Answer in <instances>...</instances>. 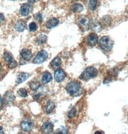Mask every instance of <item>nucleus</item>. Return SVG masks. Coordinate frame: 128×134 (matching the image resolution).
I'll return each mask as SVG.
<instances>
[{
  "instance_id": "nucleus-1",
  "label": "nucleus",
  "mask_w": 128,
  "mask_h": 134,
  "mask_svg": "<svg viewBox=\"0 0 128 134\" xmlns=\"http://www.w3.org/2000/svg\"><path fill=\"white\" fill-rule=\"evenodd\" d=\"M67 93L71 96H77L82 93V88L80 84L76 81H72L68 83L66 88Z\"/></svg>"
},
{
  "instance_id": "nucleus-20",
  "label": "nucleus",
  "mask_w": 128,
  "mask_h": 134,
  "mask_svg": "<svg viewBox=\"0 0 128 134\" xmlns=\"http://www.w3.org/2000/svg\"><path fill=\"white\" fill-rule=\"evenodd\" d=\"M29 86L31 89L35 91L40 88L41 86V84L38 80L34 79L29 82Z\"/></svg>"
},
{
  "instance_id": "nucleus-7",
  "label": "nucleus",
  "mask_w": 128,
  "mask_h": 134,
  "mask_svg": "<svg viewBox=\"0 0 128 134\" xmlns=\"http://www.w3.org/2000/svg\"><path fill=\"white\" fill-rule=\"evenodd\" d=\"M78 22L79 25L83 31L88 30L90 26V19L86 16H82L79 19Z\"/></svg>"
},
{
  "instance_id": "nucleus-17",
  "label": "nucleus",
  "mask_w": 128,
  "mask_h": 134,
  "mask_svg": "<svg viewBox=\"0 0 128 134\" xmlns=\"http://www.w3.org/2000/svg\"><path fill=\"white\" fill-rule=\"evenodd\" d=\"M61 64V60L60 58L59 57L54 58L50 64V67L52 69L55 70L60 66Z\"/></svg>"
},
{
  "instance_id": "nucleus-36",
  "label": "nucleus",
  "mask_w": 128,
  "mask_h": 134,
  "mask_svg": "<svg viewBox=\"0 0 128 134\" xmlns=\"http://www.w3.org/2000/svg\"><path fill=\"white\" fill-rule=\"evenodd\" d=\"M1 69H2V66H1V65L0 64V71L1 70Z\"/></svg>"
},
{
  "instance_id": "nucleus-31",
  "label": "nucleus",
  "mask_w": 128,
  "mask_h": 134,
  "mask_svg": "<svg viewBox=\"0 0 128 134\" xmlns=\"http://www.w3.org/2000/svg\"><path fill=\"white\" fill-rule=\"evenodd\" d=\"M4 19V16H3V14H0V23H2Z\"/></svg>"
},
{
  "instance_id": "nucleus-18",
  "label": "nucleus",
  "mask_w": 128,
  "mask_h": 134,
  "mask_svg": "<svg viewBox=\"0 0 128 134\" xmlns=\"http://www.w3.org/2000/svg\"><path fill=\"white\" fill-rule=\"evenodd\" d=\"M90 26L93 30L97 32H101L102 30V26L96 20H93V21L90 23Z\"/></svg>"
},
{
  "instance_id": "nucleus-33",
  "label": "nucleus",
  "mask_w": 128,
  "mask_h": 134,
  "mask_svg": "<svg viewBox=\"0 0 128 134\" xmlns=\"http://www.w3.org/2000/svg\"><path fill=\"white\" fill-rule=\"evenodd\" d=\"M2 97H1V96L0 95V109L1 108L2 106Z\"/></svg>"
},
{
  "instance_id": "nucleus-34",
  "label": "nucleus",
  "mask_w": 128,
  "mask_h": 134,
  "mask_svg": "<svg viewBox=\"0 0 128 134\" xmlns=\"http://www.w3.org/2000/svg\"><path fill=\"white\" fill-rule=\"evenodd\" d=\"M29 2H30V3H34V2H35L37 0H29Z\"/></svg>"
},
{
  "instance_id": "nucleus-24",
  "label": "nucleus",
  "mask_w": 128,
  "mask_h": 134,
  "mask_svg": "<svg viewBox=\"0 0 128 134\" xmlns=\"http://www.w3.org/2000/svg\"><path fill=\"white\" fill-rule=\"evenodd\" d=\"M112 21L111 18L109 16H104L102 19L103 24L105 25L108 26L111 24Z\"/></svg>"
},
{
  "instance_id": "nucleus-3",
  "label": "nucleus",
  "mask_w": 128,
  "mask_h": 134,
  "mask_svg": "<svg viewBox=\"0 0 128 134\" xmlns=\"http://www.w3.org/2000/svg\"><path fill=\"white\" fill-rule=\"evenodd\" d=\"M100 45L104 51H109L112 49L113 42L108 36H104L100 39Z\"/></svg>"
},
{
  "instance_id": "nucleus-12",
  "label": "nucleus",
  "mask_w": 128,
  "mask_h": 134,
  "mask_svg": "<svg viewBox=\"0 0 128 134\" xmlns=\"http://www.w3.org/2000/svg\"><path fill=\"white\" fill-rule=\"evenodd\" d=\"M27 27L26 23L23 20H18L16 21L15 25V29L17 32H23Z\"/></svg>"
},
{
  "instance_id": "nucleus-9",
  "label": "nucleus",
  "mask_w": 128,
  "mask_h": 134,
  "mask_svg": "<svg viewBox=\"0 0 128 134\" xmlns=\"http://www.w3.org/2000/svg\"><path fill=\"white\" fill-rule=\"evenodd\" d=\"M54 125L51 122H46L42 125L41 131L43 134H51L54 131Z\"/></svg>"
},
{
  "instance_id": "nucleus-22",
  "label": "nucleus",
  "mask_w": 128,
  "mask_h": 134,
  "mask_svg": "<svg viewBox=\"0 0 128 134\" xmlns=\"http://www.w3.org/2000/svg\"><path fill=\"white\" fill-rule=\"evenodd\" d=\"M55 107V102L52 101H49L47 103L46 107V112L48 114L51 113L54 110Z\"/></svg>"
},
{
  "instance_id": "nucleus-35",
  "label": "nucleus",
  "mask_w": 128,
  "mask_h": 134,
  "mask_svg": "<svg viewBox=\"0 0 128 134\" xmlns=\"http://www.w3.org/2000/svg\"><path fill=\"white\" fill-rule=\"evenodd\" d=\"M97 133H99V134H102L101 132H99V131H96V132L95 133V134H97Z\"/></svg>"
},
{
  "instance_id": "nucleus-27",
  "label": "nucleus",
  "mask_w": 128,
  "mask_h": 134,
  "mask_svg": "<svg viewBox=\"0 0 128 134\" xmlns=\"http://www.w3.org/2000/svg\"><path fill=\"white\" fill-rule=\"evenodd\" d=\"M17 94L22 97H26L28 96L27 91L24 88H20L17 91Z\"/></svg>"
},
{
  "instance_id": "nucleus-13",
  "label": "nucleus",
  "mask_w": 128,
  "mask_h": 134,
  "mask_svg": "<svg viewBox=\"0 0 128 134\" xmlns=\"http://www.w3.org/2000/svg\"><path fill=\"white\" fill-rule=\"evenodd\" d=\"M34 127L33 123L30 121H23L21 124V128L23 131L30 132Z\"/></svg>"
},
{
  "instance_id": "nucleus-10",
  "label": "nucleus",
  "mask_w": 128,
  "mask_h": 134,
  "mask_svg": "<svg viewBox=\"0 0 128 134\" xmlns=\"http://www.w3.org/2000/svg\"><path fill=\"white\" fill-rule=\"evenodd\" d=\"M66 77V73L61 69H58L55 71L54 77L56 82H61L64 80Z\"/></svg>"
},
{
  "instance_id": "nucleus-25",
  "label": "nucleus",
  "mask_w": 128,
  "mask_h": 134,
  "mask_svg": "<svg viewBox=\"0 0 128 134\" xmlns=\"http://www.w3.org/2000/svg\"><path fill=\"white\" fill-rule=\"evenodd\" d=\"M44 93H42V91H38V90H37L35 91V92L32 94V97L36 100H38L43 95Z\"/></svg>"
},
{
  "instance_id": "nucleus-23",
  "label": "nucleus",
  "mask_w": 128,
  "mask_h": 134,
  "mask_svg": "<svg viewBox=\"0 0 128 134\" xmlns=\"http://www.w3.org/2000/svg\"><path fill=\"white\" fill-rule=\"evenodd\" d=\"M47 40L46 35H40L37 38V43L39 45H42L45 43Z\"/></svg>"
},
{
  "instance_id": "nucleus-5",
  "label": "nucleus",
  "mask_w": 128,
  "mask_h": 134,
  "mask_svg": "<svg viewBox=\"0 0 128 134\" xmlns=\"http://www.w3.org/2000/svg\"><path fill=\"white\" fill-rule=\"evenodd\" d=\"M3 57L10 69H13L16 67L17 65V62L14 60L13 56L10 53L8 52H5L3 54Z\"/></svg>"
},
{
  "instance_id": "nucleus-2",
  "label": "nucleus",
  "mask_w": 128,
  "mask_h": 134,
  "mask_svg": "<svg viewBox=\"0 0 128 134\" xmlns=\"http://www.w3.org/2000/svg\"><path fill=\"white\" fill-rule=\"evenodd\" d=\"M98 74V71L95 68L90 66L86 68L80 76V80L87 81L96 77Z\"/></svg>"
},
{
  "instance_id": "nucleus-32",
  "label": "nucleus",
  "mask_w": 128,
  "mask_h": 134,
  "mask_svg": "<svg viewBox=\"0 0 128 134\" xmlns=\"http://www.w3.org/2000/svg\"><path fill=\"white\" fill-rule=\"evenodd\" d=\"M0 134H4L3 128V127L1 126H0Z\"/></svg>"
},
{
  "instance_id": "nucleus-28",
  "label": "nucleus",
  "mask_w": 128,
  "mask_h": 134,
  "mask_svg": "<svg viewBox=\"0 0 128 134\" xmlns=\"http://www.w3.org/2000/svg\"><path fill=\"white\" fill-rule=\"evenodd\" d=\"M34 18L35 19L36 21L38 23H41L42 22L43 20V18L42 16V14L40 13H36L34 15Z\"/></svg>"
},
{
  "instance_id": "nucleus-8",
  "label": "nucleus",
  "mask_w": 128,
  "mask_h": 134,
  "mask_svg": "<svg viewBox=\"0 0 128 134\" xmlns=\"http://www.w3.org/2000/svg\"><path fill=\"white\" fill-rule=\"evenodd\" d=\"M98 41V37L94 33H92L88 35L86 39L87 45L90 47H94L97 44Z\"/></svg>"
},
{
  "instance_id": "nucleus-16",
  "label": "nucleus",
  "mask_w": 128,
  "mask_h": 134,
  "mask_svg": "<svg viewBox=\"0 0 128 134\" xmlns=\"http://www.w3.org/2000/svg\"><path fill=\"white\" fill-rule=\"evenodd\" d=\"M29 77V75L28 73H24V72L19 73L18 74V75L16 77V83L17 84L23 83L24 81H25L27 79H28Z\"/></svg>"
},
{
  "instance_id": "nucleus-30",
  "label": "nucleus",
  "mask_w": 128,
  "mask_h": 134,
  "mask_svg": "<svg viewBox=\"0 0 128 134\" xmlns=\"http://www.w3.org/2000/svg\"><path fill=\"white\" fill-rule=\"evenodd\" d=\"M29 28L30 32H34L37 30L38 27L35 23H30L29 25Z\"/></svg>"
},
{
  "instance_id": "nucleus-4",
  "label": "nucleus",
  "mask_w": 128,
  "mask_h": 134,
  "mask_svg": "<svg viewBox=\"0 0 128 134\" xmlns=\"http://www.w3.org/2000/svg\"><path fill=\"white\" fill-rule=\"evenodd\" d=\"M48 57V53L45 50L40 51L33 60V63L35 64H41L44 62Z\"/></svg>"
},
{
  "instance_id": "nucleus-26",
  "label": "nucleus",
  "mask_w": 128,
  "mask_h": 134,
  "mask_svg": "<svg viewBox=\"0 0 128 134\" xmlns=\"http://www.w3.org/2000/svg\"><path fill=\"white\" fill-rule=\"evenodd\" d=\"M97 5V0H90L89 7L91 11H94L96 9Z\"/></svg>"
},
{
  "instance_id": "nucleus-29",
  "label": "nucleus",
  "mask_w": 128,
  "mask_h": 134,
  "mask_svg": "<svg viewBox=\"0 0 128 134\" xmlns=\"http://www.w3.org/2000/svg\"><path fill=\"white\" fill-rule=\"evenodd\" d=\"M77 113V110L75 108H72L71 109L67 114L68 118L71 119L74 117Z\"/></svg>"
},
{
  "instance_id": "nucleus-6",
  "label": "nucleus",
  "mask_w": 128,
  "mask_h": 134,
  "mask_svg": "<svg viewBox=\"0 0 128 134\" xmlns=\"http://www.w3.org/2000/svg\"><path fill=\"white\" fill-rule=\"evenodd\" d=\"M16 99V97L12 91H7L4 94L3 97V102L6 105L12 104Z\"/></svg>"
},
{
  "instance_id": "nucleus-15",
  "label": "nucleus",
  "mask_w": 128,
  "mask_h": 134,
  "mask_svg": "<svg viewBox=\"0 0 128 134\" xmlns=\"http://www.w3.org/2000/svg\"><path fill=\"white\" fill-rule=\"evenodd\" d=\"M59 23V20L55 18H53L50 19H49L48 21L45 24V26L46 28L48 29H51L56 27Z\"/></svg>"
},
{
  "instance_id": "nucleus-21",
  "label": "nucleus",
  "mask_w": 128,
  "mask_h": 134,
  "mask_svg": "<svg viewBox=\"0 0 128 134\" xmlns=\"http://www.w3.org/2000/svg\"><path fill=\"white\" fill-rule=\"evenodd\" d=\"M84 10V7L80 3H77L74 4L71 7V10L74 13H80Z\"/></svg>"
},
{
  "instance_id": "nucleus-11",
  "label": "nucleus",
  "mask_w": 128,
  "mask_h": 134,
  "mask_svg": "<svg viewBox=\"0 0 128 134\" xmlns=\"http://www.w3.org/2000/svg\"><path fill=\"white\" fill-rule=\"evenodd\" d=\"M31 9V7L30 4L28 3H24L21 5L20 9V13L23 16H28Z\"/></svg>"
},
{
  "instance_id": "nucleus-19",
  "label": "nucleus",
  "mask_w": 128,
  "mask_h": 134,
  "mask_svg": "<svg viewBox=\"0 0 128 134\" xmlns=\"http://www.w3.org/2000/svg\"><path fill=\"white\" fill-rule=\"evenodd\" d=\"M53 80V77L51 74L48 72H44L42 77V81L43 84H47L51 82Z\"/></svg>"
},
{
  "instance_id": "nucleus-14",
  "label": "nucleus",
  "mask_w": 128,
  "mask_h": 134,
  "mask_svg": "<svg viewBox=\"0 0 128 134\" xmlns=\"http://www.w3.org/2000/svg\"><path fill=\"white\" fill-rule=\"evenodd\" d=\"M20 55L25 61H29L32 59V52L28 49H22L20 52Z\"/></svg>"
}]
</instances>
